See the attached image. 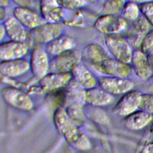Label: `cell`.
I'll use <instances>...</instances> for the list:
<instances>
[{
  "label": "cell",
  "instance_id": "obj_3",
  "mask_svg": "<svg viewBox=\"0 0 153 153\" xmlns=\"http://www.w3.org/2000/svg\"><path fill=\"white\" fill-rule=\"evenodd\" d=\"M128 24L121 16L103 14L95 20L93 27L99 32L108 35L119 34L127 29Z\"/></svg>",
  "mask_w": 153,
  "mask_h": 153
},
{
  "label": "cell",
  "instance_id": "obj_18",
  "mask_svg": "<svg viewBox=\"0 0 153 153\" xmlns=\"http://www.w3.org/2000/svg\"><path fill=\"white\" fill-rule=\"evenodd\" d=\"M2 23L5 27L6 35L10 40L26 42L29 38V32L14 16L7 18Z\"/></svg>",
  "mask_w": 153,
  "mask_h": 153
},
{
  "label": "cell",
  "instance_id": "obj_13",
  "mask_svg": "<svg viewBox=\"0 0 153 153\" xmlns=\"http://www.w3.org/2000/svg\"><path fill=\"white\" fill-rule=\"evenodd\" d=\"M39 8L47 22L60 23L63 20L65 9L59 0H39Z\"/></svg>",
  "mask_w": 153,
  "mask_h": 153
},
{
  "label": "cell",
  "instance_id": "obj_16",
  "mask_svg": "<svg viewBox=\"0 0 153 153\" xmlns=\"http://www.w3.org/2000/svg\"><path fill=\"white\" fill-rule=\"evenodd\" d=\"M29 50L26 42L9 41L0 45V58L1 61L22 59Z\"/></svg>",
  "mask_w": 153,
  "mask_h": 153
},
{
  "label": "cell",
  "instance_id": "obj_4",
  "mask_svg": "<svg viewBox=\"0 0 153 153\" xmlns=\"http://www.w3.org/2000/svg\"><path fill=\"white\" fill-rule=\"evenodd\" d=\"M81 52L74 49L54 56L50 61V73L71 72L73 67L81 63Z\"/></svg>",
  "mask_w": 153,
  "mask_h": 153
},
{
  "label": "cell",
  "instance_id": "obj_35",
  "mask_svg": "<svg viewBox=\"0 0 153 153\" xmlns=\"http://www.w3.org/2000/svg\"><path fill=\"white\" fill-rule=\"evenodd\" d=\"M6 35V31L5 29V27L3 25L2 23H1V26H0V39L1 40L3 39L4 36Z\"/></svg>",
  "mask_w": 153,
  "mask_h": 153
},
{
  "label": "cell",
  "instance_id": "obj_20",
  "mask_svg": "<svg viewBox=\"0 0 153 153\" xmlns=\"http://www.w3.org/2000/svg\"><path fill=\"white\" fill-rule=\"evenodd\" d=\"M30 68V63L23 59L1 61L0 71L2 76L14 77L25 73Z\"/></svg>",
  "mask_w": 153,
  "mask_h": 153
},
{
  "label": "cell",
  "instance_id": "obj_34",
  "mask_svg": "<svg viewBox=\"0 0 153 153\" xmlns=\"http://www.w3.org/2000/svg\"><path fill=\"white\" fill-rule=\"evenodd\" d=\"M127 1H129V2H134L135 4H138L139 5L143 4H146V3H148V2H153V0H126Z\"/></svg>",
  "mask_w": 153,
  "mask_h": 153
},
{
  "label": "cell",
  "instance_id": "obj_12",
  "mask_svg": "<svg viewBox=\"0 0 153 153\" xmlns=\"http://www.w3.org/2000/svg\"><path fill=\"white\" fill-rule=\"evenodd\" d=\"M13 14L27 29L32 30L47 22L41 14L27 7H16L13 10Z\"/></svg>",
  "mask_w": 153,
  "mask_h": 153
},
{
  "label": "cell",
  "instance_id": "obj_41",
  "mask_svg": "<svg viewBox=\"0 0 153 153\" xmlns=\"http://www.w3.org/2000/svg\"><path fill=\"white\" fill-rule=\"evenodd\" d=\"M87 1V2H94L96 0H86Z\"/></svg>",
  "mask_w": 153,
  "mask_h": 153
},
{
  "label": "cell",
  "instance_id": "obj_11",
  "mask_svg": "<svg viewBox=\"0 0 153 153\" xmlns=\"http://www.w3.org/2000/svg\"><path fill=\"white\" fill-rule=\"evenodd\" d=\"M4 100L11 106L23 110H30L32 102L25 92L15 87H5L1 90Z\"/></svg>",
  "mask_w": 153,
  "mask_h": 153
},
{
  "label": "cell",
  "instance_id": "obj_9",
  "mask_svg": "<svg viewBox=\"0 0 153 153\" xmlns=\"http://www.w3.org/2000/svg\"><path fill=\"white\" fill-rule=\"evenodd\" d=\"M97 82L100 88L112 94H124L134 87V83L128 78L106 76L98 78Z\"/></svg>",
  "mask_w": 153,
  "mask_h": 153
},
{
  "label": "cell",
  "instance_id": "obj_1",
  "mask_svg": "<svg viewBox=\"0 0 153 153\" xmlns=\"http://www.w3.org/2000/svg\"><path fill=\"white\" fill-rule=\"evenodd\" d=\"M55 126L69 145L79 150H87L91 147L87 137L78 128L67 114L66 110L60 106L53 116Z\"/></svg>",
  "mask_w": 153,
  "mask_h": 153
},
{
  "label": "cell",
  "instance_id": "obj_2",
  "mask_svg": "<svg viewBox=\"0 0 153 153\" xmlns=\"http://www.w3.org/2000/svg\"><path fill=\"white\" fill-rule=\"evenodd\" d=\"M105 44L114 59L130 64L133 55V48L126 38L119 34L108 35L105 37Z\"/></svg>",
  "mask_w": 153,
  "mask_h": 153
},
{
  "label": "cell",
  "instance_id": "obj_5",
  "mask_svg": "<svg viewBox=\"0 0 153 153\" xmlns=\"http://www.w3.org/2000/svg\"><path fill=\"white\" fill-rule=\"evenodd\" d=\"M63 27L60 23L45 22L38 27L30 30L29 38L34 46L47 44L62 35Z\"/></svg>",
  "mask_w": 153,
  "mask_h": 153
},
{
  "label": "cell",
  "instance_id": "obj_39",
  "mask_svg": "<svg viewBox=\"0 0 153 153\" xmlns=\"http://www.w3.org/2000/svg\"><path fill=\"white\" fill-rule=\"evenodd\" d=\"M150 131H151V133H152V134L153 135V120H152V124H151V126Z\"/></svg>",
  "mask_w": 153,
  "mask_h": 153
},
{
  "label": "cell",
  "instance_id": "obj_29",
  "mask_svg": "<svg viewBox=\"0 0 153 153\" xmlns=\"http://www.w3.org/2000/svg\"><path fill=\"white\" fill-rule=\"evenodd\" d=\"M139 49L147 56L153 53V29H151L146 35Z\"/></svg>",
  "mask_w": 153,
  "mask_h": 153
},
{
  "label": "cell",
  "instance_id": "obj_14",
  "mask_svg": "<svg viewBox=\"0 0 153 153\" xmlns=\"http://www.w3.org/2000/svg\"><path fill=\"white\" fill-rule=\"evenodd\" d=\"M72 78L71 72L49 73L39 79V84L44 91H55L66 87Z\"/></svg>",
  "mask_w": 153,
  "mask_h": 153
},
{
  "label": "cell",
  "instance_id": "obj_27",
  "mask_svg": "<svg viewBox=\"0 0 153 153\" xmlns=\"http://www.w3.org/2000/svg\"><path fill=\"white\" fill-rule=\"evenodd\" d=\"M140 6L132 2L127 1L124 6L121 16L128 23H131L137 20L141 15Z\"/></svg>",
  "mask_w": 153,
  "mask_h": 153
},
{
  "label": "cell",
  "instance_id": "obj_22",
  "mask_svg": "<svg viewBox=\"0 0 153 153\" xmlns=\"http://www.w3.org/2000/svg\"><path fill=\"white\" fill-rule=\"evenodd\" d=\"M71 73L73 79L86 90L95 87L97 84V81L93 74L81 63L75 65Z\"/></svg>",
  "mask_w": 153,
  "mask_h": 153
},
{
  "label": "cell",
  "instance_id": "obj_37",
  "mask_svg": "<svg viewBox=\"0 0 153 153\" xmlns=\"http://www.w3.org/2000/svg\"><path fill=\"white\" fill-rule=\"evenodd\" d=\"M10 0H0V5L1 7L5 8L10 4Z\"/></svg>",
  "mask_w": 153,
  "mask_h": 153
},
{
  "label": "cell",
  "instance_id": "obj_10",
  "mask_svg": "<svg viewBox=\"0 0 153 153\" xmlns=\"http://www.w3.org/2000/svg\"><path fill=\"white\" fill-rule=\"evenodd\" d=\"M142 93L136 90H131L121 97L113 108V112L121 116H127L139 109Z\"/></svg>",
  "mask_w": 153,
  "mask_h": 153
},
{
  "label": "cell",
  "instance_id": "obj_7",
  "mask_svg": "<svg viewBox=\"0 0 153 153\" xmlns=\"http://www.w3.org/2000/svg\"><path fill=\"white\" fill-rule=\"evenodd\" d=\"M109 58L105 49L97 43L87 45L81 51V60L85 65L94 68L101 72V65L104 60Z\"/></svg>",
  "mask_w": 153,
  "mask_h": 153
},
{
  "label": "cell",
  "instance_id": "obj_17",
  "mask_svg": "<svg viewBox=\"0 0 153 153\" xmlns=\"http://www.w3.org/2000/svg\"><path fill=\"white\" fill-rule=\"evenodd\" d=\"M100 70L102 73L111 76L127 78L131 73L132 67L128 63L109 57L103 62Z\"/></svg>",
  "mask_w": 153,
  "mask_h": 153
},
{
  "label": "cell",
  "instance_id": "obj_32",
  "mask_svg": "<svg viewBox=\"0 0 153 153\" xmlns=\"http://www.w3.org/2000/svg\"><path fill=\"white\" fill-rule=\"evenodd\" d=\"M88 110L87 113L93 120L101 123H106V121H108V119L107 116L102 109L96 108H91V109Z\"/></svg>",
  "mask_w": 153,
  "mask_h": 153
},
{
  "label": "cell",
  "instance_id": "obj_40",
  "mask_svg": "<svg viewBox=\"0 0 153 153\" xmlns=\"http://www.w3.org/2000/svg\"><path fill=\"white\" fill-rule=\"evenodd\" d=\"M149 82H151V83H152L153 84V74H152V76H151V78L149 79V80H148Z\"/></svg>",
  "mask_w": 153,
  "mask_h": 153
},
{
  "label": "cell",
  "instance_id": "obj_25",
  "mask_svg": "<svg viewBox=\"0 0 153 153\" xmlns=\"http://www.w3.org/2000/svg\"><path fill=\"white\" fill-rule=\"evenodd\" d=\"M65 110L69 118L78 127L84 123L85 117L82 104L77 102L71 103L66 105Z\"/></svg>",
  "mask_w": 153,
  "mask_h": 153
},
{
  "label": "cell",
  "instance_id": "obj_21",
  "mask_svg": "<svg viewBox=\"0 0 153 153\" xmlns=\"http://www.w3.org/2000/svg\"><path fill=\"white\" fill-rule=\"evenodd\" d=\"M153 120V115L138 109L126 116L123 120V124L128 129L139 130L147 126Z\"/></svg>",
  "mask_w": 153,
  "mask_h": 153
},
{
  "label": "cell",
  "instance_id": "obj_38",
  "mask_svg": "<svg viewBox=\"0 0 153 153\" xmlns=\"http://www.w3.org/2000/svg\"><path fill=\"white\" fill-rule=\"evenodd\" d=\"M148 61H149V63L153 69V53L148 56Z\"/></svg>",
  "mask_w": 153,
  "mask_h": 153
},
{
  "label": "cell",
  "instance_id": "obj_31",
  "mask_svg": "<svg viewBox=\"0 0 153 153\" xmlns=\"http://www.w3.org/2000/svg\"><path fill=\"white\" fill-rule=\"evenodd\" d=\"M141 15L153 27V2L140 5Z\"/></svg>",
  "mask_w": 153,
  "mask_h": 153
},
{
  "label": "cell",
  "instance_id": "obj_26",
  "mask_svg": "<svg viewBox=\"0 0 153 153\" xmlns=\"http://www.w3.org/2000/svg\"><path fill=\"white\" fill-rule=\"evenodd\" d=\"M126 0H105L103 4L102 12L103 14L120 16Z\"/></svg>",
  "mask_w": 153,
  "mask_h": 153
},
{
  "label": "cell",
  "instance_id": "obj_28",
  "mask_svg": "<svg viewBox=\"0 0 153 153\" xmlns=\"http://www.w3.org/2000/svg\"><path fill=\"white\" fill-rule=\"evenodd\" d=\"M139 109L153 115V94H142Z\"/></svg>",
  "mask_w": 153,
  "mask_h": 153
},
{
  "label": "cell",
  "instance_id": "obj_24",
  "mask_svg": "<svg viewBox=\"0 0 153 153\" xmlns=\"http://www.w3.org/2000/svg\"><path fill=\"white\" fill-rule=\"evenodd\" d=\"M114 97L102 88L93 87L86 90L85 102L92 106L106 105L112 103Z\"/></svg>",
  "mask_w": 153,
  "mask_h": 153
},
{
  "label": "cell",
  "instance_id": "obj_36",
  "mask_svg": "<svg viewBox=\"0 0 153 153\" xmlns=\"http://www.w3.org/2000/svg\"><path fill=\"white\" fill-rule=\"evenodd\" d=\"M5 14H6V12H5V8L1 7L0 8V17H1V22H4L5 20L4 19H5Z\"/></svg>",
  "mask_w": 153,
  "mask_h": 153
},
{
  "label": "cell",
  "instance_id": "obj_8",
  "mask_svg": "<svg viewBox=\"0 0 153 153\" xmlns=\"http://www.w3.org/2000/svg\"><path fill=\"white\" fill-rule=\"evenodd\" d=\"M30 68L35 77L39 79L49 71L50 62L48 53L40 45L33 46L30 55Z\"/></svg>",
  "mask_w": 153,
  "mask_h": 153
},
{
  "label": "cell",
  "instance_id": "obj_23",
  "mask_svg": "<svg viewBox=\"0 0 153 153\" xmlns=\"http://www.w3.org/2000/svg\"><path fill=\"white\" fill-rule=\"evenodd\" d=\"M64 90V102L67 105L72 102L83 104L85 102L86 90L72 79Z\"/></svg>",
  "mask_w": 153,
  "mask_h": 153
},
{
  "label": "cell",
  "instance_id": "obj_33",
  "mask_svg": "<svg viewBox=\"0 0 153 153\" xmlns=\"http://www.w3.org/2000/svg\"><path fill=\"white\" fill-rule=\"evenodd\" d=\"M20 7H27L33 10L36 7V0H11Z\"/></svg>",
  "mask_w": 153,
  "mask_h": 153
},
{
  "label": "cell",
  "instance_id": "obj_30",
  "mask_svg": "<svg viewBox=\"0 0 153 153\" xmlns=\"http://www.w3.org/2000/svg\"><path fill=\"white\" fill-rule=\"evenodd\" d=\"M61 6L70 11H78L84 7L87 1L86 0H59Z\"/></svg>",
  "mask_w": 153,
  "mask_h": 153
},
{
  "label": "cell",
  "instance_id": "obj_19",
  "mask_svg": "<svg viewBox=\"0 0 153 153\" xmlns=\"http://www.w3.org/2000/svg\"><path fill=\"white\" fill-rule=\"evenodd\" d=\"M76 45L75 39L66 35H61L54 39L45 44L47 53L54 57L65 51L74 49Z\"/></svg>",
  "mask_w": 153,
  "mask_h": 153
},
{
  "label": "cell",
  "instance_id": "obj_15",
  "mask_svg": "<svg viewBox=\"0 0 153 153\" xmlns=\"http://www.w3.org/2000/svg\"><path fill=\"white\" fill-rule=\"evenodd\" d=\"M131 66L136 76L141 80H149L153 74V69L151 66L148 56L140 49L133 50Z\"/></svg>",
  "mask_w": 153,
  "mask_h": 153
},
{
  "label": "cell",
  "instance_id": "obj_42",
  "mask_svg": "<svg viewBox=\"0 0 153 153\" xmlns=\"http://www.w3.org/2000/svg\"></svg>",
  "mask_w": 153,
  "mask_h": 153
},
{
  "label": "cell",
  "instance_id": "obj_6",
  "mask_svg": "<svg viewBox=\"0 0 153 153\" xmlns=\"http://www.w3.org/2000/svg\"><path fill=\"white\" fill-rule=\"evenodd\" d=\"M151 27L148 21L141 15L127 27L125 38L132 48L139 49L143 38L151 29Z\"/></svg>",
  "mask_w": 153,
  "mask_h": 153
}]
</instances>
